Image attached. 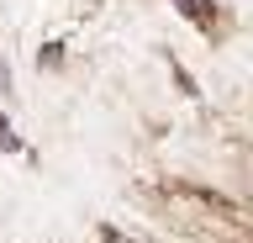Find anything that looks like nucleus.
Returning a JSON list of instances; mask_svg holds the SVG:
<instances>
[{
    "mask_svg": "<svg viewBox=\"0 0 253 243\" xmlns=\"http://www.w3.org/2000/svg\"><path fill=\"white\" fill-rule=\"evenodd\" d=\"M5 90H11V69L0 64V96H5Z\"/></svg>",
    "mask_w": 253,
    "mask_h": 243,
    "instance_id": "nucleus-4",
    "label": "nucleus"
},
{
    "mask_svg": "<svg viewBox=\"0 0 253 243\" xmlns=\"http://www.w3.org/2000/svg\"><path fill=\"white\" fill-rule=\"evenodd\" d=\"M100 238H106V243H137V238H122L116 227H100Z\"/></svg>",
    "mask_w": 253,
    "mask_h": 243,
    "instance_id": "nucleus-3",
    "label": "nucleus"
},
{
    "mask_svg": "<svg viewBox=\"0 0 253 243\" xmlns=\"http://www.w3.org/2000/svg\"><path fill=\"white\" fill-rule=\"evenodd\" d=\"M0 148H5V153H16V148H21V143H16V132L5 127V122H0Z\"/></svg>",
    "mask_w": 253,
    "mask_h": 243,
    "instance_id": "nucleus-2",
    "label": "nucleus"
},
{
    "mask_svg": "<svg viewBox=\"0 0 253 243\" xmlns=\"http://www.w3.org/2000/svg\"><path fill=\"white\" fill-rule=\"evenodd\" d=\"M179 5V16L195 27V32H206V37H216L221 32V11H216V0H174Z\"/></svg>",
    "mask_w": 253,
    "mask_h": 243,
    "instance_id": "nucleus-1",
    "label": "nucleus"
}]
</instances>
